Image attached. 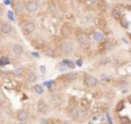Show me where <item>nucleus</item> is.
Here are the masks:
<instances>
[{
  "label": "nucleus",
  "instance_id": "f257e3e1",
  "mask_svg": "<svg viewBox=\"0 0 131 124\" xmlns=\"http://www.w3.org/2000/svg\"><path fill=\"white\" fill-rule=\"evenodd\" d=\"M74 44H72V41L70 40H67V39H65V40L60 41L59 45H58V54H60V55H70V54L74 53Z\"/></svg>",
  "mask_w": 131,
  "mask_h": 124
},
{
  "label": "nucleus",
  "instance_id": "f03ea898",
  "mask_svg": "<svg viewBox=\"0 0 131 124\" xmlns=\"http://www.w3.org/2000/svg\"><path fill=\"white\" fill-rule=\"evenodd\" d=\"M76 40L80 46H87V45H90L91 38H90V35L87 32H85L83 30H79L76 33Z\"/></svg>",
  "mask_w": 131,
  "mask_h": 124
},
{
  "label": "nucleus",
  "instance_id": "7ed1b4c3",
  "mask_svg": "<svg viewBox=\"0 0 131 124\" xmlns=\"http://www.w3.org/2000/svg\"><path fill=\"white\" fill-rule=\"evenodd\" d=\"M21 29H22V32H23L24 36H29L35 32V30H36V23L31 20H27L21 25Z\"/></svg>",
  "mask_w": 131,
  "mask_h": 124
},
{
  "label": "nucleus",
  "instance_id": "20e7f679",
  "mask_svg": "<svg viewBox=\"0 0 131 124\" xmlns=\"http://www.w3.org/2000/svg\"><path fill=\"white\" fill-rule=\"evenodd\" d=\"M116 46V43H114L112 40H102L100 44L98 45V51L99 53H106V52H109V51L114 50V47Z\"/></svg>",
  "mask_w": 131,
  "mask_h": 124
},
{
  "label": "nucleus",
  "instance_id": "39448f33",
  "mask_svg": "<svg viewBox=\"0 0 131 124\" xmlns=\"http://www.w3.org/2000/svg\"><path fill=\"white\" fill-rule=\"evenodd\" d=\"M23 8L27 10L28 13H35L37 12V9L39 8V2L35 1V0H30V1H25L23 3Z\"/></svg>",
  "mask_w": 131,
  "mask_h": 124
},
{
  "label": "nucleus",
  "instance_id": "423d86ee",
  "mask_svg": "<svg viewBox=\"0 0 131 124\" xmlns=\"http://www.w3.org/2000/svg\"><path fill=\"white\" fill-rule=\"evenodd\" d=\"M83 82H84V85L87 86V87H95L98 85L99 80L95 78V77L91 76L89 74H84V78H83Z\"/></svg>",
  "mask_w": 131,
  "mask_h": 124
},
{
  "label": "nucleus",
  "instance_id": "0eeeda50",
  "mask_svg": "<svg viewBox=\"0 0 131 124\" xmlns=\"http://www.w3.org/2000/svg\"><path fill=\"white\" fill-rule=\"evenodd\" d=\"M0 32L2 33V35L10 36L14 32V29H13L12 24L8 23V22H1L0 23Z\"/></svg>",
  "mask_w": 131,
  "mask_h": 124
},
{
  "label": "nucleus",
  "instance_id": "6e6552de",
  "mask_svg": "<svg viewBox=\"0 0 131 124\" xmlns=\"http://www.w3.org/2000/svg\"><path fill=\"white\" fill-rule=\"evenodd\" d=\"M67 115H68V117L71 118V120H78V117L80 115V110L76 106H70L67 109Z\"/></svg>",
  "mask_w": 131,
  "mask_h": 124
},
{
  "label": "nucleus",
  "instance_id": "1a4fd4ad",
  "mask_svg": "<svg viewBox=\"0 0 131 124\" xmlns=\"http://www.w3.org/2000/svg\"><path fill=\"white\" fill-rule=\"evenodd\" d=\"M93 23L95 24V27L99 29H107V21L104 16H95L93 20Z\"/></svg>",
  "mask_w": 131,
  "mask_h": 124
},
{
  "label": "nucleus",
  "instance_id": "9d476101",
  "mask_svg": "<svg viewBox=\"0 0 131 124\" xmlns=\"http://www.w3.org/2000/svg\"><path fill=\"white\" fill-rule=\"evenodd\" d=\"M48 109H50V107H48V105L45 102L44 100H39L38 102H37V110H38V113H40L42 115H46L48 113Z\"/></svg>",
  "mask_w": 131,
  "mask_h": 124
},
{
  "label": "nucleus",
  "instance_id": "9b49d317",
  "mask_svg": "<svg viewBox=\"0 0 131 124\" xmlns=\"http://www.w3.org/2000/svg\"><path fill=\"white\" fill-rule=\"evenodd\" d=\"M12 52H13V54H14L15 56H21L22 54H23V52H24L23 45L18 44V43H15V44H13Z\"/></svg>",
  "mask_w": 131,
  "mask_h": 124
},
{
  "label": "nucleus",
  "instance_id": "f8f14e48",
  "mask_svg": "<svg viewBox=\"0 0 131 124\" xmlns=\"http://www.w3.org/2000/svg\"><path fill=\"white\" fill-rule=\"evenodd\" d=\"M29 118V113L27 109H20L16 113V120L20 122H24Z\"/></svg>",
  "mask_w": 131,
  "mask_h": 124
},
{
  "label": "nucleus",
  "instance_id": "ddd939ff",
  "mask_svg": "<svg viewBox=\"0 0 131 124\" xmlns=\"http://www.w3.org/2000/svg\"><path fill=\"white\" fill-rule=\"evenodd\" d=\"M110 14H112V17L115 18V20H120V18L122 17V13H121V9H120V7L115 6L112 8V12H110Z\"/></svg>",
  "mask_w": 131,
  "mask_h": 124
},
{
  "label": "nucleus",
  "instance_id": "4468645a",
  "mask_svg": "<svg viewBox=\"0 0 131 124\" xmlns=\"http://www.w3.org/2000/svg\"><path fill=\"white\" fill-rule=\"evenodd\" d=\"M65 78L67 82H75V80L78 78V74L75 72V71H70V72L65 75Z\"/></svg>",
  "mask_w": 131,
  "mask_h": 124
},
{
  "label": "nucleus",
  "instance_id": "2eb2a0df",
  "mask_svg": "<svg viewBox=\"0 0 131 124\" xmlns=\"http://www.w3.org/2000/svg\"><path fill=\"white\" fill-rule=\"evenodd\" d=\"M27 80L29 83H35V82H37V79H38V76H37V74L35 72V71H29L27 74Z\"/></svg>",
  "mask_w": 131,
  "mask_h": 124
},
{
  "label": "nucleus",
  "instance_id": "dca6fc26",
  "mask_svg": "<svg viewBox=\"0 0 131 124\" xmlns=\"http://www.w3.org/2000/svg\"><path fill=\"white\" fill-rule=\"evenodd\" d=\"M45 54H46V56H48V58H57V56H58L57 50L51 48V47H47V48H46V51H45Z\"/></svg>",
  "mask_w": 131,
  "mask_h": 124
},
{
  "label": "nucleus",
  "instance_id": "f3484780",
  "mask_svg": "<svg viewBox=\"0 0 131 124\" xmlns=\"http://www.w3.org/2000/svg\"><path fill=\"white\" fill-rule=\"evenodd\" d=\"M69 33H70V24H65L62 28H61V36L62 37H68Z\"/></svg>",
  "mask_w": 131,
  "mask_h": 124
},
{
  "label": "nucleus",
  "instance_id": "a211bd4d",
  "mask_svg": "<svg viewBox=\"0 0 131 124\" xmlns=\"http://www.w3.org/2000/svg\"><path fill=\"white\" fill-rule=\"evenodd\" d=\"M120 23H121L122 28H124V29H129V27H130V22H129V21L127 20V17H124V16H122V17L120 18Z\"/></svg>",
  "mask_w": 131,
  "mask_h": 124
},
{
  "label": "nucleus",
  "instance_id": "6ab92c4d",
  "mask_svg": "<svg viewBox=\"0 0 131 124\" xmlns=\"http://www.w3.org/2000/svg\"><path fill=\"white\" fill-rule=\"evenodd\" d=\"M80 106L85 108V109H89V107L91 106V101L86 98H83V99H80Z\"/></svg>",
  "mask_w": 131,
  "mask_h": 124
},
{
  "label": "nucleus",
  "instance_id": "aec40b11",
  "mask_svg": "<svg viewBox=\"0 0 131 124\" xmlns=\"http://www.w3.org/2000/svg\"><path fill=\"white\" fill-rule=\"evenodd\" d=\"M61 64L66 65V68H70V69L75 68V64H74V62H72L71 60H63V61L61 62Z\"/></svg>",
  "mask_w": 131,
  "mask_h": 124
},
{
  "label": "nucleus",
  "instance_id": "412c9836",
  "mask_svg": "<svg viewBox=\"0 0 131 124\" xmlns=\"http://www.w3.org/2000/svg\"><path fill=\"white\" fill-rule=\"evenodd\" d=\"M119 123L120 124H131L130 118L128 116H120L119 117Z\"/></svg>",
  "mask_w": 131,
  "mask_h": 124
},
{
  "label": "nucleus",
  "instance_id": "4be33fe9",
  "mask_svg": "<svg viewBox=\"0 0 131 124\" xmlns=\"http://www.w3.org/2000/svg\"><path fill=\"white\" fill-rule=\"evenodd\" d=\"M93 36H94V39L97 41H102L105 40V36L102 32H100V31H98V32H94L93 33Z\"/></svg>",
  "mask_w": 131,
  "mask_h": 124
},
{
  "label": "nucleus",
  "instance_id": "5701e85b",
  "mask_svg": "<svg viewBox=\"0 0 131 124\" xmlns=\"http://www.w3.org/2000/svg\"><path fill=\"white\" fill-rule=\"evenodd\" d=\"M95 16H97V15H95L93 12H90V13H87V14L85 15V18H84V20L86 21V22H93V20H94Z\"/></svg>",
  "mask_w": 131,
  "mask_h": 124
},
{
  "label": "nucleus",
  "instance_id": "b1692460",
  "mask_svg": "<svg viewBox=\"0 0 131 124\" xmlns=\"http://www.w3.org/2000/svg\"><path fill=\"white\" fill-rule=\"evenodd\" d=\"M124 108H125V102H124V100L119 101V102H117V105H116V107H115L116 112H122Z\"/></svg>",
  "mask_w": 131,
  "mask_h": 124
},
{
  "label": "nucleus",
  "instance_id": "393cba45",
  "mask_svg": "<svg viewBox=\"0 0 131 124\" xmlns=\"http://www.w3.org/2000/svg\"><path fill=\"white\" fill-rule=\"evenodd\" d=\"M33 91L36 92L37 94H43L44 93V87L42 85H39V84H36V85H33Z\"/></svg>",
  "mask_w": 131,
  "mask_h": 124
},
{
  "label": "nucleus",
  "instance_id": "a878e982",
  "mask_svg": "<svg viewBox=\"0 0 131 124\" xmlns=\"http://www.w3.org/2000/svg\"><path fill=\"white\" fill-rule=\"evenodd\" d=\"M14 75H15V76H17V77L23 76V69H22V68H16L14 70Z\"/></svg>",
  "mask_w": 131,
  "mask_h": 124
},
{
  "label": "nucleus",
  "instance_id": "bb28decb",
  "mask_svg": "<svg viewBox=\"0 0 131 124\" xmlns=\"http://www.w3.org/2000/svg\"><path fill=\"white\" fill-rule=\"evenodd\" d=\"M109 58H104V59L101 60V61H100V64L101 65H105V64H108V63H109Z\"/></svg>",
  "mask_w": 131,
  "mask_h": 124
},
{
  "label": "nucleus",
  "instance_id": "cd10ccee",
  "mask_svg": "<svg viewBox=\"0 0 131 124\" xmlns=\"http://www.w3.org/2000/svg\"><path fill=\"white\" fill-rule=\"evenodd\" d=\"M39 70L42 71V74H45V72H46V67H45V65H40V67H39Z\"/></svg>",
  "mask_w": 131,
  "mask_h": 124
},
{
  "label": "nucleus",
  "instance_id": "c85d7f7f",
  "mask_svg": "<svg viewBox=\"0 0 131 124\" xmlns=\"http://www.w3.org/2000/svg\"><path fill=\"white\" fill-rule=\"evenodd\" d=\"M3 13H5V9H3V7L0 5V18L3 16Z\"/></svg>",
  "mask_w": 131,
  "mask_h": 124
},
{
  "label": "nucleus",
  "instance_id": "c756f323",
  "mask_svg": "<svg viewBox=\"0 0 131 124\" xmlns=\"http://www.w3.org/2000/svg\"><path fill=\"white\" fill-rule=\"evenodd\" d=\"M75 63H76L75 65H78V67H82V64H83V61H82V60H77V61L75 62Z\"/></svg>",
  "mask_w": 131,
  "mask_h": 124
},
{
  "label": "nucleus",
  "instance_id": "7c9ffc66",
  "mask_svg": "<svg viewBox=\"0 0 131 124\" xmlns=\"http://www.w3.org/2000/svg\"><path fill=\"white\" fill-rule=\"evenodd\" d=\"M31 55H32L33 58H36V59H39V58H40V55H39L38 53H36V52H32V53H31Z\"/></svg>",
  "mask_w": 131,
  "mask_h": 124
},
{
  "label": "nucleus",
  "instance_id": "2f4dec72",
  "mask_svg": "<svg viewBox=\"0 0 131 124\" xmlns=\"http://www.w3.org/2000/svg\"><path fill=\"white\" fill-rule=\"evenodd\" d=\"M101 79H102V80H106V82H108V80H109V78H108L107 76H105V75H101Z\"/></svg>",
  "mask_w": 131,
  "mask_h": 124
},
{
  "label": "nucleus",
  "instance_id": "473e14b6",
  "mask_svg": "<svg viewBox=\"0 0 131 124\" xmlns=\"http://www.w3.org/2000/svg\"><path fill=\"white\" fill-rule=\"evenodd\" d=\"M8 17L10 18L12 21H14V17H13V13L12 12H8Z\"/></svg>",
  "mask_w": 131,
  "mask_h": 124
},
{
  "label": "nucleus",
  "instance_id": "72a5a7b5",
  "mask_svg": "<svg viewBox=\"0 0 131 124\" xmlns=\"http://www.w3.org/2000/svg\"><path fill=\"white\" fill-rule=\"evenodd\" d=\"M39 123H40V124H46V121H45V118H40V120H39Z\"/></svg>",
  "mask_w": 131,
  "mask_h": 124
},
{
  "label": "nucleus",
  "instance_id": "f704fd0d",
  "mask_svg": "<svg viewBox=\"0 0 131 124\" xmlns=\"http://www.w3.org/2000/svg\"><path fill=\"white\" fill-rule=\"evenodd\" d=\"M2 105H3V100H2V98L0 97V107L2 106Z\"/></svg>",
  "mask_w": 131,
  "mask_h": 124
},
{
  "label": "nucleus",
  "instance_id": "c9c22d12",
  "mask_svg": "<svg viewBox=\"0 0 131 124\" xmlns=\"http://www.w3.org/2000/svg\"><path fill=\"white\" fill-rule=\"evenodd\" d=\"M127 9H128L129 12H131V5H129V6H127Z\"/></svg>",
  "mask_w": 131,
  "mask_h": 124
},
{
  "label": "nucleus",
  "instance_id": "e433bc0d",
  "mask_svg": "<svg viewBox=\"0 0 131 124\" xmlns=\"http://www.w3.org/2000/svg\"><path fill=\"white\" fill-rule=\"evenodd\" d=\"M128 100H129V102L131 103V95H129V97H128Z\"/></svg>",
  "mask_w": 131,
  "mask_h": 124
},
{
  "label": "nucleus",
  "instance_id": "4c0bfd02",
  "mask_svg": "<svg viewBox=\"0 0 131 124\" xmlns=\"http://www.w3.org/2000/svg\"><path fill=\"white\" fill-rule=\"evenodd\" d=\"M122 40H123V41H124V43H127V44H129V41H128V40H127V39H124V38H123V39H122Z\"/></svg>",
  "mask_w": 131,
  "mask_h": 124
},
{
  "label": "nucleus",
  "instance_id": "58836bf2",
  "mask_svg": "<svg viewBox=\"0 0 131 124\" xmlns=\"http://www.w3.org/2000/svg\"><path fill=\"white\" fill-rule=\"evenodd\" d=\"M1 118H2V114H1V113H0V120H1Z\"/></svg>",
  "mask_w": 131,
  "mask_h": 124
},
{
  "label": "nucleus",
  "instance_id": "ea45409f",
  "mask_svg": "<svg viewBox=\"0 0 131 124\" xmlns=\"http://www.w3.org/2000/svg\"><path fill=\"white\" fill-rule=\"evenodd\" d=\"M1 43H2V39H1V37H0V44H1Z\"/></svg>",
  "mask_w": 131,
  "mask_h": 124
},
{
  "label": "nucleus",
  "instance_id": "a19ab883",
  "mask_svg": "<svg viewBox=\"0 0 131 124\" xmlns=\"http://www.w3.org/2000/svg\"><path fill=\"white\" fill-rule=\"evenodd\" d=\"M129 37H130V39H131V35H129Z\"/></svg>",
  "mask_w": 131,
  "mask_h": 124
}]
</instances>
